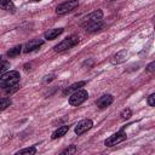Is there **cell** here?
Wrapping results in <instances>:
<instances>
[{"instance_id": "1", "label": "cell", "mask_w": 155, "mask_h": 155, "mask_svg": "<svg viewBox=\"0 0 155 155\" xmlns=\"http://www.w3.org/2000/svg\"><path fill=\"white\" fill-rule=\"evenodd\" d=\"M19 73L17 70H10L5 71L0 75V88L2 90H10L11 87H16L19 82Z\"/></svg>"}, {"instance_id": "2", "label": "cell", "mask_w": 155, "mask_h": 155, "mask_svg": "<svg viewBox=\"0 0 155 155\" xmlns=\"http://www.w3.org/2000/svg\"><path fill=\"white\" fill-rule=\"evenodd\" d=\"M79 44V36L76 35H71L67 39H64L63 41H61L58 45L54 46V51L56 52H63V51H67L71 47H74L75 45Z\"/></svg>"}, {"instance_id": "3", "label": "cell", "mask_w": 155, "mask_h": 155, "mask_svg": "<svg viewBox=\"0 0 155 155\" xmlns=\"http://www.w3.org/2000/svg\"><path fill=\"white\" fill-rule=\"evenodd\" d=\"M87 97H88L87 91H85V90H78V91L73 92V94L69 97V104L70 105H74V107H78L81 103H84L87 99Z\"/></svg>"}, {"instance_id": "4", "label": "cell", "mask_w": 155, "mask_h": 155, "mask_svg": "<svg viewBox=\"0 0 155 155\" xmlns=\"http://www.w3.org/2000/svg\"><path fill=\"white\" fill-rule=\"evenodd\" d=\"M102 18H103V12H102L101 10H96V11L91 12L88 16H86V17L82 19L81 27L86 28V27H88V25H91V24H93V23L101 22Z\"/></svg>"}, {"instance_id": "5", "label": "cell", "mask_w": 155, "mask_h": 155, "mask_svg": "<svg viewBox=\"0 0 155 155\" xmlns=\"http://www.w3.org/2000/svg\"><path fill=\"white\" fill-rule=\"evenodd\" d=\"M79 6V1L78 0H68L65 2H62L61 5L57 6L56 8V13L57 15H65L68 12H70L71 10H74L75 7Z\"/></svg>"}, {"instance_id": "6", "label": "cell", "mask_w": 155, "mask_h": 155, "mask_svg": "<svg viewBox=\"0 0 155 155\" xmlns=\"http://www.w3.org/2000/svg\"><path fill=\"white\" fill-rule=\"evenodd\" d=\"M125 139H126V133L124 132V130H120L119 132H116L113 136H110L109 138H107L105 142H104V144L107 147H114V145L124 142Z\"/></svg>"}, {"instance_id": "7", "label": "cell", "mask_w": 155, "mask_h": 155, "mask_svg": "<svg viewBox=\"0 0 155 155\" xmlns=\"http://www.w3.org/2000/svg\"><path fill=\"white\" fill-rule=\"evenodd\" d=\"M92 126H93L92 120H90V119L81 120V121L78 122V125L75 126V133H76L78 136H80V134L85 133L86 131H88L90 128H92Z\"/></svg>"}, {"instance_id": "8", "label": "cell", "mask_w": 155, "mask_h": 155, "mask_svg": "<svg viewBox=\"0 0 155 155\" xmlns=\"http://www.w3.org/2000/svg\"><path fill=\"white\" fill-rule=\"evenodd\" d=\"M42 44H44V41H42V40H40V39H34V40H30L29 42H27V44L24 45L23 51H24L25 53L33 52V51L38 50V48H39V47H40Z\"/></svg>"}, {"instance_id": "9", "label": "cell", "mask_w": 155, "mask_h": 155, "mask_svg": "<svg viewBox=\"0 0 155 155\" xmlns=\"http://www.w3.org/2000/svg\"><path fill=\"white\" fill-rule=\"evenodd\" d=\"M113 101H114V98H113L111 94H103L102 97H99V98L96 101V105H97L98 108L103 109V108L109 107V105L113 103Z\"/></svg>"}, {"instance_id": "10", "label": "cell", "mask_w": 155, "mask_h": 155, "mask_svg": "<svg viewBox=\"0 0 155 155\" xmlns=\"http://www.w3.org/2000/svg\"><path fill=\"white\" fill-rule=\"evenodd\" d=\"M127 54H128V53H127V51H126V50H122V51L117 52L116 54H114V56H113V58H111V63H113V64H119V63L125 62V61H126Z\"/></svg>"}, {"instance_id": "11", "label": "cell", "mask_w": 155, "mask_h": 155, "mask_svg": "<svg viewBox=\"0 0 155 155\" xmlns=\"http://www.w3.org/2000/svg\"><path fill=\"white\" fill-rule=\"evenodd\" d=\"M62 33H63V28L50 29L48 31L45 33V39H47V40H53V39H56L58 35H61Z\"/></svg>"}, {"instance_id": "12", "label": "cell", "mask_w": 155, "mask_h": 155, "mask_svg": "<svg viewBox=\"0 0 155 155\" xmlns=\"http://www.w3.org/2000/svg\"><path fill=\"white\" fill-rule=\"evenodd\" d=\"M85 86V81H79V82H75V84H73V85H70L69 87H67L65 90H64V94H69V93H71V92H75V91H78V90H80L81 87H84Z\"/></svg>"}, {"instance_id": "13", "label": "cell", "mask_w": 155, "mask_h": 155, "mask_svg": "<svg viewBox=\"0 0 155 155\" xmlns=\"http://www.w3.org/2000/svg\"><path fill=\"white\" fill-rule=\"evenodd\" d=\"M68 130H69V126L68 125H64V126H61V127H58L53 133H52V136H51V138L52 139H57V138H59V137H62V136H64L67 132H68Z\"/></svg>"}, {"instance_id": "14", "label": "cell", "mask_w": 155, "mask_h": 155, "mask_svg": "<svg viewBox=\"0 0 155 155\" xmlns=\"http://www.w3.org/2000/svg\"><path fill=\"white\" fill-rule=\"evenodd\" d=\"M0 8L5 10V11H15V5L12 2V0H0Z\"/></svg>"}, {"instance_id": "15", "label": "cell", "mask_w": 155, "mask_h": 155, "mask_svg": "<svg viewBox=\"0 0 155 155\" xmlns=\"http://www.w3.org/2000/svg\"><path fill=\"white\" fill-rule=\"evenodd\" d=\"M102 28H103V23H102V21H101V22H97V23H93V24L86 27L85 29H86L88 33H93V31H97V30H99V29H102Z\"/></svg>"}, {"instance_id": "16", "label": "cell", "mask_w": 155, "mask_h": 155, "mask_svg": "<svg viewBox=\"0 0 155 155\" xmlns=\"http://www.w3.org/2000/svg\"><path fill=\"white\" fill-rule=\"evenodd\" d=\"M22 48H23V47H22L21 45H17V46L12 47V48L7 52V56H8V57H15V56H17V54H19V53H21Z\"/></svg>"}, {"instance_id": "17", "label": "cell", "mask_w": 155, "mask_h": 155, "mask_svg": "<svg viewBox=\"0 0 155 155\" xmlns=\"http://www.w3.org/2000/svg\"><path fill=\"white\" fill-rule=\"evenodd\" d=\"M36 153V149L35 147H30V148H25V149H22L19 151H17L18 155H23V154H28V155H33Z\"/></svg>"}, {"instance_id": "18", "label": "cell", "mask_w": 155, "mask_h": 155, "mask_svg": "<svg viewBox=\"0 0 155 155\" xmlns=\"http://www.w3.org/2000/svg\"><path fill=\"white\" fill-rule=\"evenodd\" d=\"M12 103V101L10 98H0V110L6 109L7 107H10Z\"/></svg>"}, {"instance_id": "19", "label": "cell", "mask_w": 155, "mask_h": 155, "mask_svg": "<svg viewBox=\"0 0 155 155\" xmlns=\"http://www.w3.org/2000/svg\"><path fill=\"white\" fill-rule=\"evenodd\" d=\"M132 116V110L131 109H125V110H122V113H121V117L124 119V120H127V119H130Z\"/></svg>"}, {"instance_id": "20", "label": "cell", "mask_w": 155, "mask_h": 155, "mask_svg": "<svg viewBox=\"0 0 155 155\" xmlns=\"http://www.w3.org/2000/svg\"><path fill=\"white\" fill-rule=\"evenodd\" d=\"M8 68H10V63L8 62H0V75L4 74Z\"/></svg>"}, {"instance_id": "21", "label": "cell", "mask_w": 155, "mask_h": 155, "mask_svg": "<svg viewBox=\"0 0 155 155\" xmlns=\"http://www.w3.org/2000/svg\"><path fill=\"white\" fill-rule=\"evenodd\" d=\"M76 151V147L75 145H70L68 149H65L64 151H62V154H74Z\"/></svg>"}, {"instance_id": "22", "label": "cell", "mask_w": 155, "mask_h": 155, "mask_svg": "<svg viewBox=\"0 0 155 155\" xmlns=\"http://www.w3.org/2000/svg\"><path fill=\"white\" fill-rule=\"evenodd\" d=\"M148 104H149L150 107H154V105H155V94H154V93H151V94L149 96V98H148Z\"/></svg>"}, {"instance_id": "23", "label": "cell", "mask_w": 155, "mask_h": 155, "mask_svg": "<svg viewBox=\"0 0 155 155\" xmlns=\"http://www.w3.org/2000/svg\"><path fill=\"white\" fill-rule=\"evenodd\" d=\"M154 67H155V62H151V63H150V64H149V65L147 67V70H148V71H151V73H153V71L155 70V68H154Z\"/></svg>"}, {"instance_id": "24", "label": "cell", "mask_w": 155, "mask_h": 155, "mask_svg": "<svg viewBox=\"0 0 155 155\" xmlns=\"http://www.w3.org/2000/svg\"><path fill=\"white\" fill-rule=\"evenodd\" d=\"M33 1H40V0H33Z\"/></svg>"}]
</instances>
